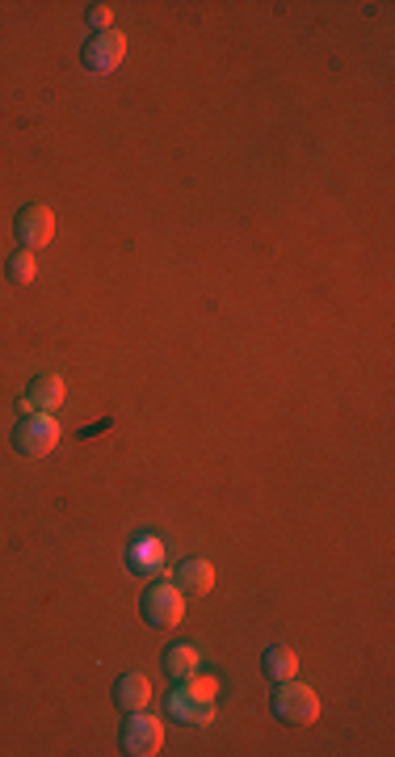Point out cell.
Instances as JSON below:
<instances>
[{"label": "cell", "mask_w": 395, "mask_h": 757, "mask_svg": "<svg viewBox=\"0 0 395 757\" xmlns=\"http://www.w3.org/2000/svg\"><path fill=\"white\" fill-rule=\"evenodd\" d=\"M118 741H122V753L152 757L164 745V720H156V715H143V711H127V724H122Z\"/></svg>", "instance_id": "obj_4"}, {"label": "cell", "mask_w": 395, "mask_h": 757, "mask_svg": "<svg viewBox=\"0 0 395 757\" xmlns=\"http://www.w3.org/2000/svg\"><path fill=\"white\" fill-rule=\"evenodd\" d=\"M173 585L181 589V593H198V598H206V593L215 589V564L211 560H185L181 568H177V577H173Z\"/></svg>", "instance_id": "obj_9"}, {"label": "cell", "mask_w": 395, "mask_h": 757, "mask_svg": "<svg viewBox=\"0 0 395 757\" xmlns=\"http://www.w3.org/2000/svg\"><path fill=\"white\" fill-rule=\"evenodd\" d=\"M261 673H265V682H286V678H295L299 673V657L286 644H274V648H265Z\"/></svg>", "instance_id": "obj_12"}, {"label": "cell", "mask_w": 395, "mask_h": 757, "mask_svg": "<svg viewBox=\"0 0 395 757\" xmlns=\"http://www.w3.org/2000/svg\"><path fill=\"white\" fill-rule=\"evenodd\" d=\"M13 236H17V244H22L26 253L47 249V244L55 240V211H51V207H43V202H34V207L17 211Z\"/></svg>", "instance_id": "obj_5"}, {"label": "cell", "mask_w": 395, "mask_h": 757, "mask_svg": "<svg viewBox=\"0 0 395 757\" xmlns=\"http://www.w3.org/2000/svg\"><path fill=\"white\" fill-rule=\"evenodd\" d=\"M198 661H202L198 644H177V648L164 652V673H169V678H185V673L198 669Z\"/></svg>", "instance_id": "obj_13"}, {"label": "cell", "mask_w": 395, "mask_h": 757, "mask_svg": "<svg viewBox=\"0 0 395 757\" xmlns=\"http://www.w3.org/2000/svg\"><path fill=\"white\" fill-rule=\"evenodd\" d=\"M164 715H169L173 724L181 728H206L215 720V703H198V699H185V694H169V703H164Z\"/></svg>", "instance_id": "obj_8"}, {"label": "cell", "mask_w": 395, "mask_h": 757, "mask_svg": "<svg viewBox=\"0 0 395 757\" xmlns=\"http://www.w3.org/2000/svg\"><path fill=\"white\" fill-rule=\"evenodd\" d=\"M269 707H274V720L286 724V728H307V724L320 720V694L311 690L307 682H295V678L278 682Z\"/></svg>", "instance_id": "obj_1"}, {"label": "cell", "mask_w": 395, "mask_h": 757, "mask_svg": "<svg viewBox=\"0 0 395 757\" xmlns=\"http://www.w3.org/2000/svg\"><path fill=\"white\" fill-rule=\"evenodd\" d=\"M139 615L148 627H181L185 619V593L173 585V581H152L148 589H143V598H139Z\"/></svg>", "instance_id": "obj_2"}, {"label": "cell", "mask_w": 395, "mask_h": 757, "mask_svg": "<svg viewBox=\"0 0 395 757\" xmlns=\"http://www.w3.org/2000/svg\"><path fill=\"white\" fill-rule=\"evenodd\" d=\"M127 568L139 572V577H152V572H160V568H164V543L152 539V535L135 539V543L127 547Z\"/></svg>", "instance_id": "obj_11"}, {"label": "cell", "mask_w": 395, "mask_h": 757, "mask_svg": "<svg viewBox=\"0 0 395 757\" xmlns=\"http://www.w3.org/2000/svg\"><path fill=\"white\" fill-rule=\"evenodd\" d=\"M9 282H17V286H30L34 278H38V257L34 253H26V249H17L13 257H9Z\"/></svg>", "instance_id": "obj_15"}, {"label": "cell", "mask_w": 395, "mask_h": 757, "mask_svg": "<svg viewBox=\"0 0 395 757\" xmlns=\"http://www.w3.org/2000/svg\"><path fill=\"white\" fill-rule=\"evenodd\" d=\"M68 400V387H64V379L59 375H43V379H34L30 383V392L22 396V417H34V413H55L59 404Z\"/></svg>", "instance_id": "obj_7"}, {"label": "cell", "mask_w": 395, "mask_h": 757, "mask_svg": "<svg viewBox=\"0 0 395 757\" xmlns=\"http://www.w3.org/2000/svg\"><path fill=\"white\" fill-rule=\"evenodd\" d=\"M110 22H114V9H110V5H93V9H89V26H93V34H106Z\"/></svg>", "instance_id": "obj_16"}, {"label": "cell", "mask_w": 395, "mask_h": 757, "mask_svg": "<svg viewBox=\"0 0 395 757\" xmlns=\"http://www.w3.org/2000/svg\"><path fill=\"white\" fill-rule=\"evenodd\" d=\"M80 59H85V68L97 72V76H106L114 72L122 59H127V34L122 30H106V34H93L85 51H80Z\"/></svg>", "instance_id": "obj_6"}, {"label": "cell", "mask_w": 395, "mask_h": 757, "mask_svg": "<svg viewBox=\"0 0 395 757\" xmlns=\"http://www.w3.org/2000/svg\"><path fill=\"white\" fill-rule=\"evenodd\" d=\"M177 694H185V699H198V703H215V694H219V678H198V669L194 673H185V678H177L173 686Z\"/></svg>", "instance_id": "obj_14"}, {"label": "cell", "mask_w": 395, "mask_h": 757, "mask_svg": "<svg viewBox=\"0 0 395 757\" xmlns=\"http://www.w3.org/2000/svg\"><path fill=\"white\" fill-rule=\"evenodd\" d=\"M152 703V682L143 673H127V678L114 682V707L118 711H143Z\"/></svg>", "instance_id": "obj_10"}, {"label": "cell", "mask_w": 395, "mask_h": 757, "mask_svg": "<svg viewBox=\"0 0 395 757\" xmlns=\"http://www.w3.org/2000/svg\"><path fill=\"white\" fill-rule=\"evenodd\" d=\"M13 446H17V455H26V459H47L59 446V421L51 413L22 417L13 429Z\"/></svg>", "instance_id": "obj_3"}]
</instances>
